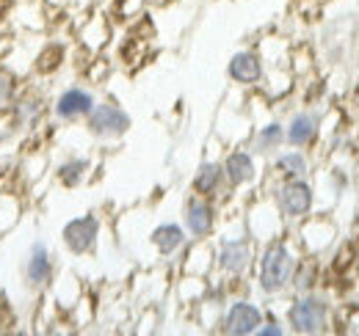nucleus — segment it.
Instances as JSON below:
<instances>
[{
	"instance_id": "nucleus-8",
	"label": "nucleus",
	"mask_w": 359,
	"mask_h": 336,
	"mask_svg": "<svg viewBox=\"0 0 359 336\" xmlns=\"http://www.w3.org/2000/svg\"><path fill=\"white\" fill-rule=\"evenodd\" d=\"M100 229H102V223H100V218L94 212L69 218L61 226V246L72 253V256H89L97 248Z\"/></svg>"
},
{
	"instance_id": "nucleus-2",
	"label": "nucleus",
	"mask_w": 359,
	"mask_h": 336,
	"mask_svg": "<svg viewBox=\"0 0 359 336\" xmlns=\"http://www.w3.org/2000/svg\"><path fill=\"white\" fill-rule=\"evenodd\" d=\"M47 113H50V102L45 99V94L39 88H31V85L25 88L22 85L20 97L14 99L11 111L6 113L8 132H14V135H31V132H36L42 127Z\"/></svg>"
},
{
	"instance_id": "nucleus-4",
	"label": "nucleus",
	"mask_w": 359,
	"mask_h": 336,
	"mask_svg": "<svg viewBox=\"0 0 359 336\" xmlns=\"http://www.w3.org/2000/svg\"><path fill=\"white\" fill-rule=\"evenodd\" d=\"M83 125H86L91 138H97V141H119V138H125L130 132L133 119L119 102H114V99H102L100 102L97 99V105L91 108V113L86 116Z\"/></svg>"
},
{
	"instance_id": "nucleus-18",
	"label": "nucleus",
	"mask_w": 359,
	"mask_h": 336,
	"mask_svg": "<svg viewBox=\"0 0 359 336\" xmlns=\"http://www.w3.org/2000/svg\"><path fill=\"white\" fill-rule=\"evenodd\" d=\"M89 171H91L89 158H83V155H69V158H64V160L55 163L53 176H55V182H58L61 188L75 190V188H81V185L86 182Z\"/></svg>"
},
{
	"instance_id": "nucleus-7",
	"label": "nucleus",
	"mask_w": 359,
	"mask_h": 336,
	"mask_svg": "<svg viewBox=\"0 0 359 336\" xmlns=\"http://www.w3.org/2000/svg\"><path fill=\"white\" fill-rule=\"evenodd\" d=\"M216 226H219V207H216V202L191 193L185 199V204H182V229L188 232V237L202 243V240L213 237Z\"/></svg>"
},
{
	"instance_id": "nucleus-17",
	"label": "nucleus",
	"mask_w": 359,
	"mask_h": 336,
	"mask_svg": "<svg viewBox=\"0 0 359 336\" xmlns=\"http://www.w3.org/2000/svg\"><path fill=\"white\" fill-rule=\"evenodd\" d=\"M149 243H152V248L161 253V256H175V253H180L185 248L188 232L182 229V223L163 220V223H158V226L149 232Z\"/></svg>"
},
{
	"instance_id": "nucleus-6",
	"label": "nucleus",
	"mask_w": 359,
	"mask_h": 336,
	"mask_svg": "<svg viewBox=\"0 0 359 336\" xmlns=\"http://www.w3.org/2000/svg\"><path fill=\"white\" fill-rule=\"evenodd\" d=\"M97 105L94 91L86 85H67L61 88L53 102H50V116L61 125H78L86 122V116L91 113V108Z\"/></svg>"
},
{
	"instance_id": "nucleus-5",
	"label": "nucleus",
	"mask_w": 359,
	"mask_h": 336,
	"mask_svg": "<svg viewBox=\"0 0 359 336\" xmlns=\"http://www.w3.org/2000/svg\"><path fill=\"white\" fill-rule=\"evenodd\" d=\"M273 204L282 220H304L313 215L315 188L307 179H279L273 190Z\"/></svg>"
},
{
	"instance_id": "nucleus-3",
	"label": "nucleus",
	"mask_w": 359,
	"mask_h": 336,
	"mask_svg": "<svg viewBox=\"0 0 359 336\" xmlns=\"http://www.w3.org/2000/svg\"><path fill=\"white\" fill-rule=\"evenodd\" d=\"M287 328L293 334H320L329 326V300L315 293L296 295V300L287 306Z\"/></svg>"
},
{
	"instance_id": "nucleus-21",
	"label": "nucleus",
	"mask_w": 359,
	"mask_h": 336,
	"mask_svg": "<svg viewBox=\"0 0 359 336\" xmlns=\"http://www.w3.org/2000/svg\"><path fill=\"white\" fill-rule=\"evenodd\" d=\"M315 284H318V262H315V259L296 262V270H293L290 287L302 295V293H315Z\"/></svg>"
},
{
	"instance_id": "nucleus-15",
	"label": "nucleus",
	"mask_w": 359,
	"mask_h": 336,
	"mask_svg": "<svg viewBox=\"0 0 359 336\" xmlns=\"http://www.w3.org/2000/svg\"><path fill=\"white\" fill-rule=\"evenodd\" d=\"M226 188V176L224 166L219 160H205L199 163V168L194 171V179H191V193L196 196H205V199H219Z\"/></svg>"
},
{
	"instance_id": "nucleus-1",
	"label": "nucleus",
	"mask_w": 359,
	"mask_h": 336,
	"mask_svg": "<svg viewBox=\"0 0 359 336\" xmlns=\"http://www.w3.org/2000/svg\"><path fill=\"white\" fill-rule=\"evenodd\" d=\"M257 259V290L263 295H282L285 290H290V279L296 270V253L287 246V240L273 237L263 246Z\"/></svg>"
},
{
	"instance_id": "nucleus-22",
	"label": "nucleus",
	"mask_w": 359,
	"mask_h": 336,
	"mask_svg": "<svg viewBox=\"0 0 359 336\" xmlns=\"http://www.w3.org/2000/svg\"><path fill=\"white\" fill-rule=\"evenodd\" d=\"M22 215V204L14 193H0V232H8L11 226H17Z\"/></svg>"
},
{
	"instance_id": "nucleus-11",
	"label": "nucleus",
	"mask_w": 359,
	"mask_h": 336,
	"mask_svg": "<svg viewBox=\"0 0 359 336\" xmlns=\"http://www.w3.org/2000/svg\"><path fill=\"white\" fill-rule=\"evenodd\" d=\"M255 265V248H252V240L249 237H224L219 243V251H216V267L232 276V279H241L252 270Z\"/></svg>"
},
{
	"instance_id": "nucleus-12",
	"label": "nucleus",
	"mask_w": 359,
	"mask_h": 336,
	"mask_svg": "<svg viewBox=\"0 0 359 336\" xmlns=\"http://www.w3.org/2000/svg\"><path fill=\"white\" fill-rule=\"evenodd\" d=\"M226 78L232 80L235 85H260L263 78H266V61L260 52L255 50H238L232 52L229 64H226Z\"/></svg>"
},
{
	"instance_id": "nucleus-25",
	"label": "nucleus",
	"mask_w": 359,
	"mask_h": 336,
	"mask_svg": "<svg viewBox=\"0 0 359 336\" xmlns=\"http://www.w3.org/2000/svg\"><path fill=\"white\" fill-rule=\"evenodd\" d=\"M357 199H359V196H357Z\"/></svg>"
},
{
	"instance_id": "nucleus-14",
	"label": "nucleus",
	"mask_w": 359,
	"mask_h": 336,
	"mask_svg": "<svg viewBox=\"0 0 359 336\" xmlns=\"http://www.w3.org/2000/svg\"><path fill=\"white\" fill-rule=\"evenodd\" d=\"M320 132V116L315 111H299L285 125V144L293 149H307L318 141Z\"/></svg>"
},
{
	"instance_id": "nucleus-13",
	"label": "nucleus",
	"mask_w": 359,
	"mask_h": 336,
	"mask_svg": "<svg viewBox=\"0 0 359 336\" xmlns=\"http://www.w3.org/2000/svg\"><path fill=\"white\" fill-rule=\"evenodd\" d=\"M226 188H246L257 179V158L252 149H232L222 160Z\"/></svg>"
},
{
	"instance_id": "nucleus-19",
	"label": "nucleus",
	"mask_w": 359,
	"mask_h": 336,
	"mask_svg": "<svg viewBox=\"0 0 359 336\" xmlns=\"http://www.w3.org/2000/svg\"><path fill=\"white\" fill-rule=\"evenodd\" d=\"M285 146V125L282 122H266L263 127L255 130L252 135V152L263 155V158H273L279 149Z\"/></svg>"
},
{
	"instance_id": "nucleus-16",
	"label": "nucleus",
	"mask_w": 359,
	"mask_h": 336,
	"mask_svg": "<svg viewBox=\"0 0 359 336\" xmlns=\"http://www.w3.org/2000/svg\"><path fill=\"white\" fill-rule=\"evenodd\" d=\"M271 171L276 174V179H307L310 176V158L304 149H279L273 155Z\"/></svg>"
},
{
	"instance_id": "nucleus-10",
	"label": "nucleus",
	"mask_w": 359,
	"mask_h": 336,
	"mask_svg": "<svg viewBox=\"0 0 359 336\" xmlns=\"http://www.w3.org/2000/svg\"><path fill=\"white\" fill-rule=\"evenodd\" d=\"M55 279V259L45 240H34L22 259V281L28 290L42 293Z\"/></svg>"
},
{
	"instance_id": "nucleus-24",
	"label": "nucleus",
	"mask_w": 359,
	"mask_h": 336,
	"mask_svg": "<svg viewBox=\"0 0 359 336\" xmlns=\"http://www.w3.org/2000/svg\"><path fill=\"white\" fill-rule=\"evenodd\" d=\"M285 331H287V328H285L279 320H269V317H266L255 336H285Z\"/></svg>"
},
{
	"instance_id": "nucleus-23",
	"label": "nucleus",
	"mask_w": 359,
	"mask_h": 336,
	"mask_svg": "<svg viewBox=\"0 0 359 336\" xmlns=\"http://www.w3.org/2000/svg\"><path fill=\"white\" fill-rule=\"evenodd\" d=\"M61 61H64V50H61L58 44H47L45 50L36 55L34 69H36L39 75H53V72L61 66Z\"/></svg>"
},
{
	"instance_id": "nucleus-20",
	"label": "nucleus",
	"mask_w": 359,
	"mask_h": 336,
	"mask_svg": "<svg viewBox=\"0 0 359 336\" xmlns=\"http://www.w3.org/2000/svg\"><path fill=\"white\" fill-rule=\"evenodd\" d=\"M22 91V78L14 66L8 64H0V119H6V113L11 111L14 99L20 97Z\"/></svg>"
},
{
	"instance_id": "nucleus-9",
	"label": "nucleus",
	"mask_w": 359,
	"mask_h": 336,
	"mask_svg": "<svg viewBox=\"0 0 359 336\" xmlns=\"http://www.w3.org/2000/svg\"><path fill=\"white\" fill-rule=\"evenodd\" d=\"M263 320H266V312L260 303L249 298H235L226 303L222 314V331L229 336H255Z\"/></svg>"
}]
</instances>
